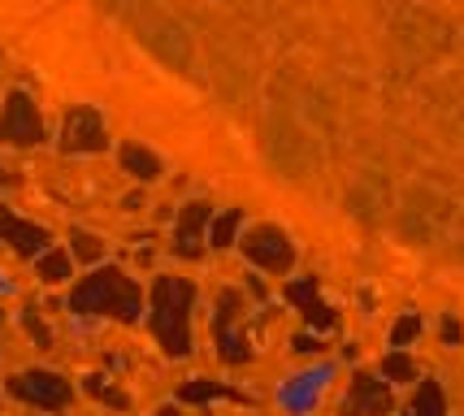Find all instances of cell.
<instances>
[{"label": "cell", "mask_w": 464, "mask_h": 416, "mask_svg": "<svg viewBox=\"0 0 464 416\" xmlns=\"http://www.w3.org/2000/svg\"><path fill=\"white\" fill-rule=\"evenodd\" d=\"M291 352H300V356H322L325 334H317V330H300V334L291 338Z\"/></svg>", "instance_id": "22"}, {"label": "cell", "mask_w": 464, "mask_h": 416, "mask_svg": "<svg viewBox=\"0 0 464 416\" xmlns=\"http://www.w3.org/2000/svg\"><path fill=\"white\" fill-rule=\"evenodd\" d=\"M408 416H443V395H439V386L434 382H425L417 399L408 403Z\"/></svg>", "instance_id": "21"}, {"label": "cell", "mask_w": 464, "mask_h": 416, "mask_svg": "<svg viewBox=\"0 0 464 416\" xmlns=\"http://www.w3.org/2000/svg\"><path fill=\"white\" fill-rule=\"evenodd\" d=\"M395 408V386L378 373H352L339 416H386Z\"/></svg>", "instance_id": "10"}, {"label": "cell", "mask_w": 464, "mask_h": 416, "mask_svg": "<svg viewBox=\"0 0 464 416\" xmlns=\"http://www.w3.org/2000/svg\"><path fill=\"white\" fill-rule=\"evenodd\" d=\"M70 256H74V265H104V256H109V243H104L96 230H82V226H74L70 230Z\"/></svg>", "instance_id": "17"}, {"label": "cell", "mask_w": 464, "mask_h": 416, "mask_svg": "<svg viewBox=\"0 0 464 416\" xmlns=\"http://www.w3.org/2000/svg\"><path fill=\"white\" fill-rule=\"evenodd\" d=\"M35 277H40L44 286H65L70 277H74V256H70V247H44L40 256H35Z\"/></svg>", "instance_id": "15"}, {"label": "cell", "mask_w": 464, "mask_h": 416, "mask_svg": "<svg viewBox=\"0 0 464 416\" xmlns=\"http://www.w3.org/2000/svg\"><path fill=\"white\" fill-rule=\"evenodd\" d=\"M18 321H22V330L31 334V343H35L40 352H53V330H48V321L40 317V308H31V304H26Z\"/></svg>", "instance_id": "20"}, {"label": "cell", "mask_w": 464, "mask_h": 416, "mask_svg": "<svg viewBox=\"0 0 464 416\" xmlns=\"http://www.w3.org/2000/svg\"><path fill=\"white\" fill-rule=\"evenodd\" d=\"M118 165L121 174H130L135 182H143V187H152V182L165 179V160L161 152H152L148 143H140V139H126L118 148Z\"/></svg>", "instance_id": "13"}, {"label": "cell", "mask_w": 464, "mask_h": 416, "mask_svg": "<svg viewBox=\"0 0 464 416\" xmlns=\"http://www.w3.org/2000/svg\"><path fill=\"white\" fill-rule=\"evenodd\" d=\"M382 377L391 382V386H404V382H412V377H417V364H412L400 347H391V352H386V360H382Z\"/></svg>", "instance_id": "19"}, {"label": "cell", "mask_w": 464, "mask_h": 416, "mask_svg": "<svg viewBox=\"0 0 464 416\" xmlns=\"http://www.w3.org/2000/svg\"><path fill=\"white\" fill-rule=\"evenodd\" d=\"M235 247L243 252L247 269L269 274V277H283V282L295 274V265H300V247H295V238L286 235L283 226H274V221H247Z\"/></svg>", "instance_id": "5"}, {"label": "cell", "mask_w": 464, "mask_h": 416, "mask_svg": "<svg viewBox=\"0 0 464 416\" xmlns=\"http://www.w3.org/2000/svg\"><path fill=\"white\" fill-rule=\"evenodd\" d=\"M417 330H421V321L417 317H404L395 330H391V347H408L412 338H417Z\"/></svg>", "instance_id": "23"}, {"label": "cell", "mask_w": 464, "mask_h": 416, "mask_svg": "<svg viewBox=\"0 0 464 416\" xmlns=\"http://www.w3.org/2000/svg\"><path fill=\"white\" fill-rule=\"evenodd\" d=\"M243 226V208H213V221H208V252H230L235 243H239Z\"/></svg>", "instance_id": "14"}, {"label": "cell", "mask_w": 464, "mask_h": 416, "mask_svg": "<svg viewBox=\"0 0 464 416\" xmlns=\"http://www.w3.org/2000/svg\"><path fill=\"white\" fill-rule=\"evenodd\" d=\"M213 352L230 369H243L256 360V347L247 334V295L235 286H222L213 299Z\"/></svg>", "instance_id": "4"}, {"label": "cell", "mask_w": 464, "mask_h": 416, "mask_svg": "<svg viewBox=\"0 0 464 416\" xmlns=\"http://www.w3.org/2000/svg\"><path fill=\"white\" fill-rule=\"evenodd\" d=\"M0 143L5 148H40V143H48V121H44L35 96L22 92V87H14L0 104Z\"/></svg>", "instance_id": "7"}, {"label": "cell", "mask_w": 464, "mask_h": 416, "mask_svg": "<svg viewBox=\"0 0 464 416\" xmlns=\"http://www.w3.org/2000/svg\"><path fill=\"white\" fill-rule=\"evenodd\" d=\"M0 182H5V169H0Z\"/></svg>", "instance_id": "25"}, {"label": "cell", "mask_w": 464, "mask_h": 416, "mask_svg": "<svg viewBox=\"0 0 464 416\" xmlns=\"http://www.w3.org/2000/svg\"><path fill=\"white\" fill-rule=\"evenodd\" d=\"M218 399H247L243 391H235V386H226V382H213V377H191V382H182L179 386V403H218Z\"/></svg>", "instance_id": "16"}, {"label": "cell", "mask_w": 464, "mask_h": 416, "mask_svg": "<svg viewBox=\"0 0 464 416\" xmlns=\"http://www.w3.org/2000/svg\"><path fill=\"white\" fill-rule=\"evenodd\" d=\"M0 325H5V317H0Z\"/></svg>", "instance_id": "26"}, {"label": "cell", "mask_w": 464, "mask_h": 416, "mask_svg": "<svg viewBox=\"0 0 464 416\" xmlns=\"http://www.w3.org/2000/svg\"><path fill=\"white\" fill-rule=\"evenodd\" d=\"M82 391L96 399V403L113 408V412H130V395H126L121 386H113L104 373H87V377H82Z\"/></svg>", "instance_id": "18"}, {"label": "cell", "mask_w": 464, "mask_h": 416, "mask_svg": "<svg viewBox=\"0 0 464 416\" xmlns=\"http://www.w3.org/2000/svg\"><path fill=\"white\" fill-rule=\"evenodd\" d=\"M334 382H339V360H330V356L308 360V364H300V369H291V373L278 377V386H274V408H278V416L322 412V403L330 399Z\"/></svg>", "instance_id": "3"}, {"label": "cell", "mask_w": 464, "mask_h": 416, "mask_svg": "<svg viewBox=\"0 0 464 416\" xmlns=\"http://www.w3.org/2000/svg\"><path fill=\"white\" fill-rule=\"evenodd\" d=\"M5 395L40 412H65L74 403V382L57 369H18L5 377Z\"/></svg>", "instance_id": "6"}, {"label": "cell", "mask_w": 464, "mask_h": 416, "mask_svg": "<svg viewBox=\"0 0 464 416\" xmlns=\"http://www.w3.org/2000/svg\"><path fill=\"white\" fill-rule=\"evenodd\" d=\"M152 416H182V408H179V403H165V408H157Z\"/></svg>", "instance_id": "24"}, {"label": "cell", "mask_w": 464, "mask_h": 416, "mask_svg": "<svg viewBox=\"0 0 464 416\" xmlns=\"http://www.w3.org/2000/svg\"><path fill=\"white\" fill-rule=\"evenodd\" d=\"M283 295H286V304L300 308L304 330L330 334V330L339 325V313H334V304H325L322 299V282H317V277H286Z\"/></svg>", "instance_id": "11"}, {"label": "cell", "mask_w": 464, "mask_h": 416, "mask_svg": "<svg viewBox=\"0 0 464 416\" xmlns=\"http://www.w3.org/2000/svg\"><path fill=\"white\" fill-rule=\"evenodd\" d=\"M0 243L22 260H35L44 247H53V235L44 230L40 221H26L14 208H0Z\"/></svg>", "instance_id": "12"}, {"label": "cell", "mask_w": 464, "mask_h": 416, "mask_svg": "<svg viewBox=\"0 0 464 416\" xmlns=\"http://www.w3.org/2000/svg\"><path fill=\"white\" fill-rule=\"evenodd\" d=\"M196 304H200V286L191 277L179 274H157L148 286V330L157 338L169 360H187L196 352Z\"/></svg>", "instance_id": "1"}, {"label": "cell", "mask_w": 464, "mask_h": 416, "mask_svg": "<svg viewBox=\"0 0 464 416\" xmlns=\"http://www.w3.org/2000/svg\"><path fill=\"white\" fill-rule=\"evenodd\" d=\"M143 286L135 277L118 269V265H92L87 274L70 286L65 295V308L74 317H104V321H118V325H140L143 321Z\"/></svg>", "instance_id": "2"}, {"label": "cell", "mask_w": 464, "mask_h": 416, "mask_svg": "<svg viewBox=\"0 0 464 416\" xmlns=\"http://www.w3.org/2000/svg\"><path fill=\"white\" fill-rule=\"evenodd\" d=\"M208 221H213V204L208 199H187L174 213V243L169 252L179 260H204L208 256Z\"/></svg>", "instance_id": "9"}, {"label": "cell", "mask_w": 464, "mask_h": 416, "mask_svg": "<svg viewBox=\"0 0 464 416\" xmlns=\"http://www.w3.org/2000/svg\"><path fill=\"white\" fill-rule=\"evenodd\" d=\"M57 148L65 157H96V152H104V148H109V126H104L101 109H92V104L65 109Z\"/></svg>", "instance_id": "8"}]
</instances>
